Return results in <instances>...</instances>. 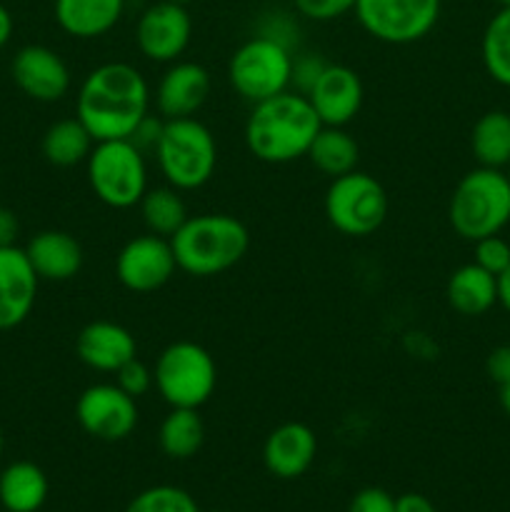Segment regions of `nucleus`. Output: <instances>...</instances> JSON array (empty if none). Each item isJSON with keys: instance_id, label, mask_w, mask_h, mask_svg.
Wrapping results in <instances>:
<instances>
[{"instance_id": "obj_13", "label": "nucleus", "mask_w": 510, "mask_h": 512, "mask_svg": "<svg viewBox=\"0 0 510 512\" xmlns=\"http://www.w3.org/2000/svg\"><path fill=\"white\" fill-rule=\"evenodd\" d=\"M193 38V18L188 8L170 0L148 5L135 25L138 50L153 63H175Z\"/></svg>"}, {"instance_id": "obj_25", "label": "nucleus", "mask_w": 510, "mask_h": 512, "mask_svg": "<svg viewBox=\"0 0 510 512\" xmlns=\"http://www.w3.org/2000/svg\"><path fill=\"white\" fill-rule=\"evenodd\" d=\"M93 145V135L78 118H63L45 130L40 148L43 158L55 168H75L88 160Z\"/></svg>"}, {"instance_id": "obj_19", "label": "nucleus", "mask_w": 510, "mask_h": 512, "mask_svg": "<svg viewBox=\"0 0 510 512\" xmlns=\"http://www.w3.org/2000/svg\"><path fill=\"white\" fill-rule=\"evenodd\" d=\"M318 455V438L305 423H283L263 445V463L270 475L283 480L300 478Z\"/></svg>"}, {"instance_id": "obj_16", "label": "nucleus", "mask_w": 510, "mask_h": 512, "mask_svg": "<svg viewBox=\"0 0 510 512\" xmlns=\"http://www.w3.org/2000/svg\"><path fill=\"white\" fill-rule=\"evenodd\" d=\"M213 78L208 68L193 60H175L160 78L155 88V108L165 120L175 118H195L200 108L208 100Z\"/></svg>"}, {"instance_id": "obj_40", "label": "nucleus", "mask_w": 510, "mask_h": 512, "mask_svg": "<svg viewBox=\"0 0 510 512\" xmlns=\"http://www.w3.org/2000/svg\"><path fill=\"white\" fill-rule=\"evenodd\" d=\"M13 30H15L13 15H10V10L0 3V50L10 43V38H13Z\"/></svg>"}, {"instance_id": "obj_23", "label": "nucleus", "mask_w": 510, "mask_h": 512, "mask_svg": "<svg viewBox=\"0 0 510 512\" xmlns=\"http://www.w3.org/2000/svg\"><path fill=\"white\" fill-rule=\"evenodd\" d=\"M48 500V475L30 460H15L0 473V505L5 512H38Z\"/></svg>"}, {"instance_id": "obj_45", "label": "nucleus", "mask_w": 510, "mask_h": 512, "mask_svg": "<svg viewBox=\"0 0 510 512\" xmlns=\"http://www.w3.org/2000/svg\"><path fill=\"white\" fill-rule=\"evenodd\" d=\"M170 3H180V5H188V3H193V0H170Z\"/></svg>"}, {"instance_id": "obj_9", "label": "nucleus", "mask_w": 510, "mask_h": 512, "mask_svg": "<svg viewBox=\"0 0 510 512\" xmlns=\"http://www.w3.org/2000/svg\"><path fill=\"white\" fill-rule=\"evenodd\" d=\"M325 218L348 238H368L388 218V193L373 175L353 170L330 180L325 190Z\"/></svg>"}, {"instance_id": "obj_38", "label": "nucleus", "mask_w": 510, "mask_h": 512, "mask_svg": "<svg viewBox=\"0 0 510 512\" xmlns=\"http://www.w3.org/2000/svg\"><path fill=\"white\" fill-rule=\"evenodd\" d=\"M20 235V220L10 208H0V248L15 245Z\"/></svg>"}, {"instance_id": "obj_14", "label": "nucleus", "mask_w": 510, "mask_h": 512, "mask_svg": "<svg viewBox=\"0 0 510 512\" xmlns=\"http://www.w3.org/2000/svg\"><path fill=\"white\" fill-rule=\"evenodd\" d=\"M10 75L20 93L38 103H58L68 95L70 83H73L68 63L53 48L38 43L23 45L13 55Z\"/></svg>"}, {"instance_id": "obj_18", "label": "nucleus", "mask_w": 510, "mask_h": 512, "mask_svg": "<svg viewBox=\"0 0 510 512\" xmlns=\"http://www.w3.org/2000/svg\"><path fill=\"white\" fill-rule=\"evenodd\" d=\"M75 353L90 370L115 375L128 360L138 358V343L125 325L113 320H93L75 338Z\"/></svg>"}, {"instance_id": "obj_8", "label": "nucleus", "mask_w": 510, "mask_h": 512, "mask_svg": "<svg viewBox=\"0 0 510 512\" xmlns=\"http://www.w3.org/2000/svg\"><path fill=\"white\" fill-rule=\"evenodd\" d=\"M293 50L270 35H253L245 40L228 63V80L235 93L248 103H260L290 90Z\"/></svg>"}, {"instance_id": "obj_37", "label": "nucleus", "mask_w": 510, "mask_h": 512, "mask_svg": "<svg viewBox=\"0 0 510 512\" xmlns=\"http://www.w3.org/2000/svg\"><path fill=\"white\" fill-rule=\"evenodd\" d=\"M485 368H488V375L493 383L498 385L510 383V345H500V348H495L493 353L488 355Z\"/></svg>"}, {"instance_id": "obj_42", "label": "nucleus", "mask_w": 510, "mask_h": 512, "mask_svg": "<svg viewBox=\"0 0 510 512\" xmlns=\"http://www.w3.org/2000/svg\"><path fill=\"white\" fill-rule=\"evenodd\" d=\"M500 408L510 415V383L500 385Z\"/></svg>"}, {"instance_id": "obj_22", "label": "nucleus", "mask_w": 510, "mask_h": 512, "mask_svg": "<svg viewBox=\"0 0 510 512\" xmlns=\"http://www.w3.org/2000/svg\"><path fill=\"white\" fill-rule=\"evenodd\" d=\"M445 298L455 313L465 318H478L498 303V278L475 263L460 265L448 278Z\"/></svg>"}, {"instance_id": "obj_41", "label": "nucleus", "mask_w": 510, "mask_h": 512, "mask_svg": "<svg viewBox=\"0 0 510 512\" xmlns=\"http://www.w3.org/2000/svg\"><path fill=\"white\" fill-rule=\"evenodd\" d=\"M498 303L510 313V265L498 275Z\"/></svg>"}, {"instance_id": "obj_44", "label": "nucleus", "mask_w": 510, "mask_h": 512, "mask_svg": "<svg viewBox=\"0 0 510 512\" xmlns=\"http://www.w3.org/2000/svg\"><path fill=\"white\" fill-rule=\"evenodd\" d=\"M495 3H498L500 8H508V5H510V0H495Z\"/></svg>"}, {"instance_id": "obj_43", "label": "nucleus", "mask_w": 510, "mask_h": 512, "mask_svg": "<svg viewBox=\"0 0 510 512\" xmlns=\"http://www.w3.org/2000/svg\"><path fill=\"white\" fill-rule=\"evenodd\" d=\"M3 450H5V438H3V430H0V458H3Z\"/></svg>"}, {"instance_id": "obj_33", "label": "nucleus", "mask_w": 510, "mask_h": 512, "mask_svg": "<svg viewBox=\"0 0 510 512\" xmlns=\"http://www.w3.org/2000/svg\"><path fill=\"white\" fill-rule=\"evenodd\" d=\"M355 3L358 0H295V10L315 23H328L355 10Z\"/></svg>"}, {"instance_id": "obj_17", "label": "nucleus", "mask_w": 510, "mask_h": 512, "mask_svg": "<svg viewBox=\"0 0 510 512\" xmlns=\"http://www.w3.org/2000/svg\"><path fill=\"white\" fill-rule=\"evenodd\" d=\"M38 283L25 248H0V330H13L28 320L38 298Z\"/></svg>"}, {"instance_id": "obj_20", "label": "nucleus", "mask_w": 510, "mask_h": 512, "mask_svg": "<svg viewBox=\"0 0 510 512\" xmlns=\"http://www.w3.org/2000/svg\"><path fill=\"white\" fill-rule=\"evenodd\" d=\"M30 265L35 275L48 283H65L73 280L83 268V245L75 240V235L65 230H40L25 245Z\"/></svg>"}, {"instance_id": "obj_11", "label": "nucleus", "mask_w": 510, "mask_h": 512, "mask_svg": "<svg viewBox=\"0 0 510 512\" xmlns=\"http://www.w3.org/2000/svg\"><path fill=\"white\" fill-rule=\"evenodd\" d=\"M75 420L95 440L118 443L138 428V400L130 398L115 383H95L80 393L75 403Z\"/></svg>"}, {"instance_id": "obj_15", "label": "nucleus", "mask_w": 510, "mask_h": 512, "mask_svg": "<svg viewBox=\"0 0 510 512\" xmlns=\"http://www.w3.org/2000/svg\"><path fill=\"white\" fill-rule=\"evenodd\" d=\"M305 98L310 100L320 123L345 128L358 118L360 108H363V80L348 65L328 63Z\"/></svg>"}, {"instance_id": "obj_32", "label": "nucleus", "mask_w": 510, "mask_h": 512, "mask_svg": "<svg viewBox=\"0 0 510 512\" xmlns=\"http://www.w3.org/2000/svg\"><path fill=\"white\" fill-rule=\"evenodd\" d=\"M115 385H118L120 390H125L130 398H135V400L143 398V395H148L150 390L155 388L153 368H148V365L138 358L128 360V363H125L123 368L115 373Z\"/></svg>"}, {"instance_id": "obj_36", "label": "nucleus", "mask_w": 510, "mask_h": 512, "mask_svg": "<svg viewBox=\"0 0 510 512\" xmlns=\"http://www.w3.org/2000/svg\"><path fill=\"white\" fill-rule=\"evenodd\" d=\"M163 125H165V118H155L153 113H148L143 120H140V125L135 128L133 138L130 140H133L143 153L155 150V145H158L160 140V133H163Z\"/></svg>"}, {"instance_id": "obj_34", "label": "nucleus", "mask_w": 510, "mask_h": 512, "mask_svg": "<svg viewBox=\"0 0 510 512\" xmlns=\"http://www.w3.org/2000/svg\"><path fill=\"white\" fill-rule=\"evenodd\" d=\"M325 60L318 55H300L293 58V75H290V90H298V93L308 95L310 88L315 85V80L320 78V73L325 70Z\"/></svg>"}, {"instance_id": "obj_6", "label": "nucleus", "mask_w": 510, "mask_h": 512, "mask_svg": "<svg viewBox=\"0 0 510 512\" xmlns=\"http://www.w3.org/2000/svg\"><path fill=\"white\" fill-rule=\"evenodd\" d=\"M95 198L113 210H130L148 190V160L130 138L98 140L85 160Z\"/></svg>"}, {"instance_id": "obj_29", "label": "nucleus", "mask_w": 510, "mask_h": 512, "mask_svg": "<svg viewBox=\"0 0 510 512\" xmlns=\"http://www.w3.org/2000/svg\"><path fill=\"white\" fill-rule=\"evenodd\" d=\"M480 50L490 78L503 88H510V5L500 8L485 25Z\"/></svg>"}, {"instance_id": "obj_4", "label": "nucleus", "mask_w": 510, "mask_h": 512, "mask_svg": "<svg viewBox=\"0 0 510 512\" xmlns=\"http://www.w3.org/2000/svg\"><path fill=\"white\" fill-rule=\"evenodd\" d=\"M448 220L455 233L470 243L500 235L510 223V180L503 170L478 165L465 173L450 195Z\"/></svg>"}, {"instance_id": "obj_31", "label": "nucleus", "mask_w": 510, "mask_h": 512, "mask_svg": "<svg viewBox=\"0 0 510 512\" xmlns=\"http://www.w3.org/2000/svg\"><path fill=\"white\" fill-rule=\"evenodd\" d=\"M473 263L498 278V275L510 265V243L500 238V235H488V238L475 240Z\"/></svg>"}, {"instance_id": "obj_30", "label": "nucleus", "mask_w": 510, "mask_h": 512, "mask_svg": "<svg viewBox=\"0 0 510 512\" xmlns=\"http://www.w3.org/2000/svg\"><path fill=\"white\" fill-rule=\"evenodd\" d=\"M125 512H200L193 495L175 485H153L135 495Z\"/></svg>"}, {"instance_id": "obj_2", "label": "nucleus", "mask_w": 510, "mask_h": 512, "mask_svg": "<svg viewBox=\"0 0 510 512\" xmlns=\"http://www.w3.org/2000/svg\"><path fill=\"white\" fill-rule=\"evenodd\" d=\"M320 128L310 100L298 90H283L250 108L245 145L263 163L285 165L308 155Z\"/></svg>"}, {"instance_id": "obj_5", "label": "nucleus", "mask_w": 510, "mask_h": 512, "mask_svg": "<svg viewBox=\"0 0 510 512\" xmlns=\"http://www.w3.org/2000/svg\"><path fill=\"white\" fill-rule=\"evenodd\" d=\"M153 153L165 183L180 193L208 185L218 165L215 135L198 118L165 120Z\"/></svg>"}, {"instance_id": "obj_26", "label": "nucleus", "mask_w": 510, "mask_h": 512, "mask_svg": "<svg viewBox=\"0 0 510 512\" xmlns=\"http://www.w3.org/2000/svg\"><path fill=\"white\" fill-rule=\"evenodd\" d=\"M470 150L478 165L503 170L510 163V113L488 110L480 115L470 133Z\"/></svg>"}, {"instance_id": "obj_21", "label": "nucleus", "mask_w": 510, "mask_h": 512, "mask_svg": "<svg viewBox=\"0 0 510 512\" xmlns=\"http://www.w3.org/2000/svg\"><path fill=\"white\" fill-rule=\"evenodd\" d=\"M53 15L70 38H103L123 20L125 0H55Z\"/></svg>"}, {"instance_id": "obj_46", "label": "nucleus", "mask_w": 510, "mask_h": 512, "mask_svg": "<svg viewBox=\"0 0 510 512\" xmlns=\"http://www.w3.org/2000/svg\"><path fill=\"white\" fill-rule=\"evenodd\" d=\"M503 173H505V178H508V180H510V163H508V165H505V168H503Z\"/></svg>"}, {"instance_id": "obj_35", "label": "nucleus", "mask_w": 510, "mask_h": 512, "mask_svg": "<svg viewBox=\"0 0 510 512\" xmlns=\"http://www.w3.org/2000/svg\"><path fill=\"white\" fill-rule=\"evenodd\" d=\"M348 512H395V498L383 488H363L350 500Z\"/></svg>"}, {"instance_id": "obj_28", "label": "nucleus", "mask_w": 510, "mask_h": 512, "mask_svg": "<svg viewBox=\"0 0 510 512\" xmlns=\"http://www.w3.org/2000/svg\"><path fill=\"white\" fill-rule=\"evenodd\" d=\"M143 223L148 233L160 235V238H173L180 228H183L188 215V205H185L180 190L173 185H160V188L145 190L143 200L138 203Z\"/></svg>"}, {"instance_id": "obj_24", "label": "nucleus", "mask_w": 510, "mask_h": 512, "mask_svg": "<svg viewBox=\"0 0 510 512\" xmlns=\"http://www.w3.org/2000/svg\"><path fill=\"white\" fill-rule=\"evenodd\" d=\"M305 158H308L310 163H313V168L318 170V173H323L325 178H340V175L358 170V140H355L345 128L323 125V128L318 130V135H315L313 143H310Z\"/></svg>"}, {"instance_id": "obj_3", "label": "nucleus", "mask_w": 510, "mask_h": 512, "mask_svg": "<svg viewBox=\"0 0 510 512\" xmlns=\"http://www.w3.org/2000/svg\"><path fill=\"white\" fill-rule=\"evenodd\" d=\"M178 270L193 278H213L235 268L250 248L243 220L228 213L190 215L170 238Z\"/></svg>"}, {"instance_id": "obj_27", "label": "nucleus", "mask_w": 510, "mask_h": 512, "mask_svg": "<svg viewBox=\"0 0 510 512\" xmlns=\"http://www.w3.org/2000/svg\"><path fill=\"white\" fill-rule=\"evenodd\" d=\"M160 450L173 460H188L203 448L205 423L198 410L170 408L158 433Z\"/></svg>"}, {"instance_id": "obj_10", "label": "nucleus", "mask_w": 510, "mask_h": 512, "mask_svg": "<svg viewBox=\"0 0 510 512\" xmlns=\"http://www.w3.org/2000/svg\"><path fill=\"white\" fill-rule=\"evenodd\" d=\"M440 8L443 0H358L355 18L380 43L410 45L438 25Z\"/></svg>"}, {"instance_id": "obj_1", "label": "nucleus", "mask_w": 510, "mask_h": 512, "mask_svg": "<svg viewBox=\"0 0 510 512\" xmlns=\"http://www.w3.org/2000/svg\"><path fill=\"white\" fill-rule=\"evenodd\" d=\"M148 113V80L135 65L120 60L90 70L75 98V118L90 130L95 143L133 138Z\"/></svg>"}, {"instance_id": "obj_7", "label": "nucleus", "mask_w": 510, "mask_h": 512, "mask_svg": "<svg viewBox=\"0 0 510 512\" xmlns=\"http://www.w3.org/2000/svg\"><path fill=\"white\" fill-rule=\"evenodd\" d=\"M153 385L170 408L200 410L215 393L218 368L203 345L193 340L170 343L158 355L153 368Z\"/></svg>"}, {"instance_id": "obj_12", "label": "nucleus", "mask_w": 510, "mask_h": 512, "mask_svg": "<svg viewBox=\"0 0 510 512\" xmlns=\"http://www.w3.org/2000/svg\"><path fill=\"white\" fill-rule=\"evenodd\" d=\"M178 270L173 245L168 238L145 233L128 240L115 258V275L118 283L130 293H155Z\"/></svg>"}, {"instance_id": "obj_39", "label": "nucleus", "mask_w": 510, "mask_h": 512, "mask_svg": "<svg viewBox=\"0 0 510 512\" xmlns=\"http://www.w3.org/2000/svg\"><path fill=\"white\" fill-rule=\"evenodd\" d=\"M395 512H435V505L420 493H405L395 500Z\"/></svg>"}, {"instance_id": "obj_47", "label": "nucleus", "mask_w": 510, "mask_h": 512, "mask_svg": "<svg viewBox=\"0 0 510 512\" xmlns=\"http://www.w3.org/2000/svg\"><path fill=\"white\" fill-rule=\"evenodd\" d=\"M218 512H225V510H218Z\"/></svg>"}]
</instances>
